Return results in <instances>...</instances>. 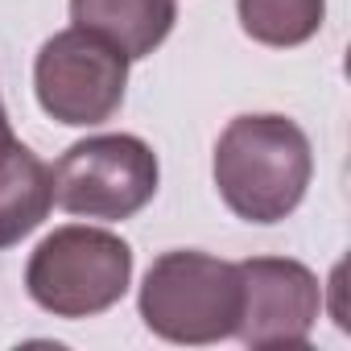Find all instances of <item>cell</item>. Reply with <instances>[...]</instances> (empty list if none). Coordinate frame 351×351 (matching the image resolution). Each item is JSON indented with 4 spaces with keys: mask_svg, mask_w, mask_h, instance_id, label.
<instances>
[{
    "mask_svg": "<svg viewBox=\"0 0 351 351\" xmlns=\"http://www.w3.org/2000/svg\"><path fill=\"white\" fill-rule=\"evenodd\" d=\"M314 153L306 132L273 112L236 116L215 141V186L232 215L281 223L306 199Z\"/></svg>",
    "mask_w": 351,
    "mask_h": 351,
    "instance_id": "1",
    "label": "cell"
},
{
    "mask_svg": "<svg viewBox=\"0 0 351 351\" xmlns=\"http://www.w3.org/2000/svg\"><path fill=\"white\" fill-rule=\"evenodd\" d=\"M54 207L50 165L17 136L0 141V252L21 244Z\"/></svg>",
    "mask_w": 351,
    "mask_h": 351,
    "instance_id": "7",
    "label": "cell"
},
{
    "mask_svg": "<svg viewBox=\"0 0 351 351\" xmlns=\"http://www.w3.org/2000/svg\"><path fill=\"white\" fill-rule=\"evenodd\" d=\"M236 13L252 42L293 50L322 29L326 0H236Z\"/></svg>",
    "mask_w": 351,
    "mask_h": 351,
    "instance_id": "9",
    "label": "cell"
},
{
    "mask_svg": "<svg viewBox=\"0 0 351 351\" xmlns=\"http://www.w3.org/2000/svg\"><path fill=\"white\" fill-rule=\"evenodd\" d=\"M5 136H13V128H9V112H5V104H0V141Z\"/></svg>",
    "mask_w": 351,
    "mask_h": 351,
    "instance_id": "10",
    "label": "cell"
},
{
    "mask_svg": "<svg viewBox=\"0 0 351 351\" xmlns=\"http://www.w3.org/2000/svg\"><path fill=\"white\" fill-rule=\"evenodd\" d=\"M128 87V58L91 29L54 34L34 62V91L50 120L71 128L104 124L120 112Z\"/></svg>",
    "mask_w": 351,
    "mask_h": 351,
    "instance_id": "5",
    "label": "cell"
},
{
    "mask_svg": "<svg viewBox=\"0 0 351 351\" xmlns=\"http://www.w3.org/2000/svg\"><path fill=\"white\" fill-rule=\"evenodd\" d=\"M136 306L145 326L165 343H219L240 326V273L219 256L173 248L149 265Z\"/></svg>",
    "mask_w": 351,
    "mask_h": 351,
    "instance_id": "2",
    "label": "cell"
},
{
    "mask_svg": "<svg viewBox=\"0 0 351 351\" xmlns=\"http://www.w3.org/2000/svg\"><path fill=\"white\" fill-rule=\"evenodd\" d=\"M132 281V248L108 228H54L25 265L29 298L54 318H95L112 310Z\"/></svg>",
    "mask_w": 351,
    "mask_h": 351,
    "instance_id": "3",
    "label": "cell"
},
{
    "mask_svg": "<svg viewBox=\"0 0 351 351\" xmlns=\"http://www.w3.org/2000/svg\"><path fill=\"white\" fill-rule=\"evenodd\" d=\"M240 273V326L248 347H302L322 314L318 277L289 256H252Z\"/></svg>",
    "mask_w": 351,
    "mask_h": 351,
    "instance_id": "6",
    "label": "cell"
},
{
    "mask_svg": "<svg viewBox=\"0 0 351 351\" xmlns=\"http://www.w3.org/2000/svg\"><path fill=\"white\" fill-rule=\"evenodd\" d=\"M71 21L112 42L128 62L149 58L178 21L173 0H71Z\"/></svg>",
    "mask_w": 351,
    "mask_h": 351,
    "instance_id": "8",
    "label": "cell"
},
{
    "mask_svg": "<svg viewBox=\"0 0 351 351\" xmlns=\"http://www.w3.org/2000/svg\"><path fill=\"white\" fill-rule=\"evenodd\" d=\"M54 178V203L66 215L79 219H132L145 211L157 195V153L132 136V132H99L87 141H75L58 165Z\"/></svg>",
    "mask_w": 351,
    "mask_h": 351,
    "instance_id": "4",
    "label": "cell"
}]
</instances>
